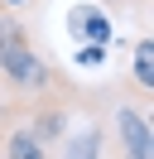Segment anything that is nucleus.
Returning a JSON list of instances; mask_svg holds the SVG:
<instances>
[{"label":"nucleus","mask_w":154,"mask_h":159,"mask_svg":"<svg viewBox=\"0 0 154 159\" xmlns=\"http://www.w3.org/2000/svg\"><path fill=\"white\" fill-rule=\"evenodd\" d=\"M24 130H29V135H34L43 149L58 145V140L72 130V125H67V106H63V101H53V97H38V106H34V116H29Z\"/></svg>","instance_id":"obj_2"},{"label":"nucleus","mask_w":154,"mask_h":159,"mask_svg":"<svg viewBox=\"0 0 154 159\" xmlns=\"http://www.w3.org/2000/svg\"><path fill=\"white\" fill-rule=\"evenodd\" d=\"M135 87H140V92H154V39H140V43H135Z\"/></svg>","instance_id":"obj_7"},{"label":"nucleus","mask_w":154,"mask_h":159,"mask_svg":"<svg viewBox=\"0 0 154 159\" xmlns=\"http://www.w3.org/2000/svg\"><path fill=\"white\" fill-rule=\"evenodd\" d=\"M0 5H24V0H0Z\"/></svg>","instance_id":"obj_9"},{"label":"nucleus","mask_w":154,"mask_h":159,"mask_svg":"<svg viewBox=\"0 0 154 159\" xmlns=\"http://www.w3.org/2000/svg\"><path fill=\"white\" fill-rule=\"evenodd\" d=\"M34 48V39H29V29L15 20V15H0V63L15 58V53H29Z\"/></svg>","instance_id":"obj_4"},{"label":"nucleus","mask_w":154,"mask_h":159,"mask_svg":"<svg viewBox=\"0 0 154 159\" xmlns=\"http://www.w3.org/2000/svg\"><path fill=\"white\" fill-rule=\"evenodd\" d=\"M101 58H106V48H96V43H87V48L77 53V63H82V68H96Z\"/></svg>","instance_id":"obj_8"},{"label":"nucleus","mask_w":154,"mask_h":159,"mask_svg":"<svg viewBox=\"0 0 154 159\" xmlns=\"http://www.w3.org/2000/svg\"><path fill=\"white\" fill-rule=\"evenodd\" d=\"M72 29H87V43H111V20H106L101 10H92V5H82V10L72 15Z\"/></svg>","instance_id":"obj_6"},{"label":"nucleus","mask_w":154,"mask_h":159,"mask_svg":"<svg viewBox=\"0 0 154 159\" xmlns=\"http://www.w3.org/2000/svg\"><path fill=\"white\" fill-rule=\"evenodd\" d=\"M0 159H48V149L38 145L24 125H15V130L5 135V145H0Z\"/></svg>","instance_id":"obj_5"},{"label":"nucleus","mask_w":154,"mask_h":159,"mask_svg":"<svg viewBox=\"0 0 154 159\" xmlns=\"http://www.w3.org/2000/svg\"><path fill=\"white\" fill-rule=\"evenodd\" d=\"M111 140H116V159H154L149 92H140V101H120L111 111Z\"/></svg>","instance_id":"obj_1"},{"label":"nucleus","mask_w":154,"mask_h":159,"mask_svg":"<svg viewBox=\"0 0 154 159\" xmlns=\"http://www.w3.org/2000/svg\"><path fill=\"white\" fill-rule=\"evenodd\" d=\"M67 149H63V159H101V125L96 120H87L82 130H67Z\"/></svg>","instance_id":"obj_3"}]
</instances>
